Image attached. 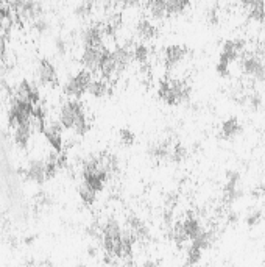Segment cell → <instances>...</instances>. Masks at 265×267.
Returning <instances> with one entry per match:
<instances>
[{
  "label": "cell",
  "instance_id": "cell-1",
  "mask_svg": "<svg viewBox=\"0 0 265 267\" xmlns=\"http://www.w3.org/2000/svg\"><path fill=\"white\" fill-rule=\"evenodd\" d=\"M60 125L64 128L75 131L77 135L83 136L89 131V121L84 113L83 105L77 99L66 102L60 111Z\"/></svg>",
  "mask_w": 265,
  "mask_h": 267
},
{
  "label": "cell",
  "instance_id": "cell-2",
  "mask_svg": "<svg viewBox=\"0 0 265 267\" xmlns=\"http://www.w3.org/2000/svg\"><path fill=\"white\" fill-rule=\"evenodd\" d=\"M159 99L167 105H180V103L187 102L190 97V86L184 80H166L159 85L158 89Z\"/></svg>",
  "mask_w": 265,
  "mask_h": 267
},
{
  "label": "cell",
  "instance_id": "cell-3",
  "mask_svg": "<svg viewBox=\"0 0 265 267\" xmlns=\"http://www.w3.org/2000/svg\"><path fill=\"white\" fill-rule=\"evenodd\" d=\"M240 59V69L247 77H251L257 81H265V68L262 64L261 55L257 52L253 53H242Z\"/></svg>",
  "mask_w": 265,
  "mask_h": 267
},
{
  "label": "cell",
  "instance_id": "cell-4",
  "mask_svg": "<svg viewBox=\"0 0 265 267\" xmlns=\"http://www.w3.org/2000/svg\"><path fill=\"white\" fill-rule=\"evenodd\" d=\"M91 80H92L91 72L83 71V72L77 73V75H73L67 83H66L64 94L69 95V97H73V99L82 97L84 92H87V88H89Z\"/></svg>",
  "mask_w": 265,
  "mask_h": 267
},
{
  "label": "cell",
  "instance_id": "cell-5",
  "mask_svg": "<svg viewBox=\"0 0 265 267\" xmlns=\"http://www.w3.org/2000/svg\"><path fill=\"white\" fill-rule=\"evenodd\" d=\"M245 47H247V42L244 39H228V41H225L222 52H220L218 63L225 64V66H230L242 53H244Z\"/></svg>",
  "mask_w": 265,
  "mask_h": 267
},
{
  "label": "cell",
  "instance_id": "cell-6",
  "mask_svg": "<svg viewBox=\"0 0 265 267\" xmlns=\"http://www.w3.org/2000/svg\"><path fill=\"white\" fill-rule=\"evenodd\" d=\"M108 50L105 47H84L82 55V64L87 72H99L103 58L106 56Z\"/></svg>",
  "mask_w": 265,
  "mask_h": 267
},
{
  "label": "cell",
  "instance_id": "cell-7",
  "mask_svg": "<svg viewBox=\"0 0 265 267\" xmlns=\"http://www.w3.org/2000/svg\"><path fill=\"white\" fill-rule=\"evenodd\" d=\"M189 55V50L184 46H168L164 50V64L167 69H175L176 66L181 64L186 56Z\"/></svg>",
  "mask_w": 265,
  "mask_h": 267
},
{
  "label": "cell",
  "instance_id": "cell-8",
  "mask_svg": "<svg viewBox=\"0 0 265 267\" xmlns=\"http://www.w3.org/2000/svg\"><path fill=\"white\" fill-rule=\"evenodd\" d=\"M39 81L46 86H56L58 85V73L55 66L51 64L49 59H42L38 68Z\"/></svg>",
  "mask_w": 265,
  "mask_h": 267
},
{
  "label": "cell",
  "instance_id": "cell-9",
  "mask_svg": "<svg viewBox=\"0 0 265 267\" xmlns=\"http://www.w3.org/2000/svg\"><path fill=\"white\" fill-rule=\"evenodd\" d=\"M242 130H244V127H242L237 117H228L220 127V136L225 141H232L240 135Z\"/></svg>",
  "mask_w": 265,
  "mask_h": 267
},
{
  "label": "cell",
  "instance_id": "cell-10",
  "mask_svg": "<svg viewBox=\"0 0 265 267\" xmlns=\"http://www.w3.org/2000/svg\"><path fill=\"white\" fill-rule=\"evenodd\" d=\"M44 135H46L47 141L51 144V147L55 148L56 152L63 150V131H61V125L58 124H47L42 127Z\"/></svg>",
  "mask_w": 265,
  "mask_h": 267
},
{
  "label": "cell",
  "instance_id": "cell-11",
  "mask_svg": "<svg viewBox=\"0 0 265 267\" xmlns=\"http://www.w3.org/2000/svg\"><path fill=\"white\" fill-rule=\"evenodd\" d=\"M103 41V28L92 25L87 27L83 33V46L84 47H103L101 46Z\"/></svg>",
  "mask_w": 265,
  "mask_h": 267
},
{
  "label": "cell",
  "instance_id": "cell-12",
  "mask_svg": "<svg viewBox=\"0 0 265 267\" xmlns=\"http://www.w3.org/2000/svg\"><path fill=\"white\" fill-rule=\"evenodd\" d=\"M16 97L30 102L32 105H39V91H38V88L33 86L32 83H28V81H22L20 86L17 88Z\"/></svg>",
  "mask_w": 265,
  "mask_h": 267
},
{
  "label": "cell",
  "instance_id": "cell-13",
  "mask_svg": "<svg viewBox=\"0 0 265 267\" xmlns=\"http://www.w3.org/2000/svg\"><path fill=\"white\" fill-rule=\"evenodd\" d=\"M14 130V142L20 148H27L28 147V141L32 136V124L30 122H24L19 124L16 127H13Z\"/></svg>",
  "mask_w": 265,
  "mask_h": 267
},
{
  "label": "cell",
  "instance_id": "cell-14",
  "mask_svg": "<svg viewBox=\"0 0 265 267\" xmlns=\"http://www.w3.org/2000/svg\"><path fill=\"white\" fill-rule=\"evenodd\" d=\"M25 175L28 180L36 181V183H42L47 178V170H46V162L42 161H32L28 164Z\"/></svg>",
  "mask_w": 265,
  "mask_h": 267
},
{
  "label": "cell",
  "instance_id": "cell-15",
  "mask_svg": "<svg viewBox=\"0 0 265 267\" xmlns=\"http://www.w3.org/2000/svg\"><path fill=\"white\" fill-rule=\"evenodd\" d=\"M170 148H172V144L168 142V141H158V142H153L149 147V155L156 160H168Z\"/></svg>",
  "mask_w": 265,
  "mask_h": 267
},
{
  "label": "cell",
  "instance_id": "cell-16",
  "mask_svg": "<svg viewBox=\"0 0 265 267\" xmlns=\"http://www.w3.org/2000/svg\"><path fill=\"white\" fill-rule=\"evenodd\" d=\"M136 32H137V36L144 41H150L153 39L154 36L158 35V30L154 27L149 19H141L137 22V27H136Z\"/></svg>",
  "mask_w": 265,
  "mask_h": 267
},
{
  "label": "cell",
  "instance_id": "cell-17",
  "mask_svg": "<svg viewBox=\"0 0 265 267\" xmlns=\"http://www.w3.org/2000/svg\"><path fill=\"white\" fill-rule=\"evenodd\" d=\"M181 227H182V230H184V233H186L187 239H192V241L203 231V228H201V225H200V220H198L197 217H194V216H189V217L181 224Z\"/></svg>",
  "mask_w": 265,
  "mask_h": 267
},
{
  "label": "cell",
  "instance_id": "cell-18",
  "mask_svg": "<svg viewBox=\"0 0 265 267\" xmlns=\"http://www.w3.org/2000/svg\"><path fill=\"white\" fill-rule=\"evenodd\" d=\"M190 0H166L167 16H178L189 8Z\"/></svg>",
  "mask_w": 265,
  "mask_h": 267
},
{
  "label": "cell",
  "instance_id": "cell-19",
  "mask_svg": "<svg viewBox=\"0 0 265 267\" xmlns=\"http://www.w3.org/2000/svg\"><path fill=\"white\" fill-rule=\"evenodd\" d=\"M87 92L94 97H105V95L109 92V86L106 83V80H101V78H92L89 88H87Z\"/></svg>",
  "mask_w": 265,
  "mask_h": 267
},
{
  "label": "cell",
  "instance_id": "cell-20",
  "mask_svg": "<svg viewBox=\"0 0 265 267\" xmlns=\"http://www.w3.org/2000/svg\"><path fill=\"white\" fill-rule=\"evenodd\" d=\"M131 55H132V59H136L139 64H147L150 59V50L144 44H137V46L131 50Z\"/></svg>",
  "mask_w": 265,
  "mask_h": 267
},
{
  "label": "cell",
  "instance_id": "cell-21",
  "mask_svg": "<svg viewBox=\"0 0 265 267\" xmlns=\"http://www.w3.org/2000/svg\"><path fill=\"white\" fill-rule=\"evenodd\" d=\"M187 148L184 147L182 144L176 142V144H172V148H170V155H168V160L173 161V162H182L184 160L187 158Z\"/></svg>",
  "mask_w": 265,
  "mask_h": 267
},
{
  "label": "cell",
  "instance_id": "cell-22",
  "mask_svg": "<svg viewBox=\"0 0 265 267\" xmlns=\"http://www.w3.org/2000/svg\"><path fill=\"white\" fill-rule=\"evenodd\" d=\"M94 8H95V0H84V2H82L77 6L75 14L80 18H87L92 14Z\"/></svg>",
  "mask_w": 265,
  "mask_h": 267
},
{
  "label": "cell",
  "instance_id": "cell-23",
  "mask_svg": "<svg viewBox=\"0 0 265 267\" xmlns=\"http://www.w3.org/2000/svg\"><path fill=\"white\" fill-rule=\"evenodd\" d=\"M201 253H203V250L200 247H197L195 244H192L190 249L187 250V264L195 266L201 259Z\"/></svg>",
  "mask_w": 265,
  "mask_h": 267
},
{
  "label": "cell",
  "instance_id": "cell-24",
  "mask_svg": "<svg viewBox=\"0 0 265 267\" xmlns=\"http://www.w3.org/2000/svg\"><path fill=\"white\" fill-rule=\"evenodd\" d=\"M80 197H82L84 203L91 205L95 200V197H97V192L92 191L91 188H87L86 184H82V188H80Z\"/></svg>",
  "mask_w": 265,
  "mask_h": 267
},
{
  "label": "cell",
  "instance_id": "cell-25",
  "mask_svg": "<svg viewBox=\"0 0 265 267\" xmlns=\"http://www.w3.org/2000/svg\"><path fill=\"white\" fill-rule=\"evenodd\" d=\"M119 139H120V142H122L123 145L130 147V145L134 144L136 136H134V133H132L130 128H122V130L119 131Z\"/></svg>",
  "mask_w": 265,
  "mask_h": 267
},
{
  "label": "cell",
  "instance_id": "cell-26",
  "mask_svg": "<svg viewBox=\"0 0 265 267\" xmlns=\"http://www.w3.org/2000/svg\"><path fill=\"white\" fill-rule=\"evenodd\" d=\"M262 219H264V213L261 211V210H254L253 213H249L248 216H247V219H245V222H247V225L248 227H257L262 222Z\"/></svg>",
  "mask_w": 265,
  "mask_h": 267
},
{
  "label": "cell",
  "instance_id": "cell-27",
  "mask_svg": "<svg viewBox=\"0 0 265 267\" xmlns=\"http://www.w3.org/2000/svg\"><path fill=\"white\" fill-rule=\"evenodd\" d=\"M262 97L261 94H251L249 97H247V105L249 107L251 111H259L262 108Z\"/></svg>",
  "mask_w": 265,
  "mask_h": 267
},
{
  "label": "cell",
  "instance_id": "cell-28",
  "mask_svg": "<svg viewBox=\"0 0 265 267\" xmlns=\"http://www.w3.org/2000/svg\"><path fill=\"white\" fill-rule=\"evenodd\" d=\"M49 22H47V19L46 18H42V16H39V18H34L33 19V28L36 30L38 33H46L47 30H49Z\"/></svg>",
  "mask_w": 265,
  "mask_h": 267
},
{
  "label": "cell",
  "instance_id": "cell-29",
  "mask_svg": "<svg viewBox=\"0 0 265 267\" xmlns=\"http://www.w3.org/2000/svg\"><path fill=\"white\" fill-rule=\"evenodd\" d=\"M208 20H209V24H212V25L218 24L220 16H218V11L215 8H212V10L208 11Z\"/></svg>",
  "mask_w": 265,
  "mask_h": 267
},
{
  "label": "cell",
  "instance_id": "cell-30",
  "mask_svg": "<svg viewBox=\"0 0 265 267\" xmlns=\"http://www.w3.org/2000/svg\"><path fill=\"white\" fill-rule=\"evenodd\" d=\"M55 46H56V50H58V53H60V55L66 53V49H67V46H66V41L63 38H58L55 41Z\"/></svg>",
  "mask_w": 265,
  "mask_h": 267
},
{
  "label": "cell",
  "instance_id": "cell-31",
  "mask_svg": "<svg viewBox=\"0 0 265 267\" xmlns=\"http://www.w3.org/2000/svg\"><path fill=\"white\" fill-rule=\"evenodd\" d=\"M264 194H265V186H264V184H259V186H256V188L251 191V196H253L254 198H261Z\"/></svg>",
  "mask_w": 265,
  "mask_h": 267
},
{
  "label": "cell",
  "instance_id": "cell-32",
  "mask_svg": "<svg viewBox=\"0 0 265 267\" xmlns=\"http://www.w3.org/2000/svg\"><path fill=\"white\" fill-rule=\"evenodd\" d=\"M228 222H230V224H237V222H239L237 213H230V214H228Z\"/></svg>",
  "mask_w": 265,
  "mask_h": 267
},
{
  "label": "cell",
  "instance_id": "cell-33",
  "mask_svg": "<svg viewBox=\"0 0 265 267\" xmlns=\"http://www.w3.org/2000/svg\"><path fill=\"white\" fill-rule=\"evenodd\" d=\"M237 2H239L242 6H247V8H249V6H251V5L256 2V0H237Z\"/></svg>",
  "mask_w": 265,
  "mask_h": 267
},
{
  "label": "cell",
  "instance_id": "cell-34",
  "mask_svg": "<svg viewBox=\"0 0 265 267\" xmlns=\"http://www.w3.org/2000/svg\"><path fill=\"white\" fill-rule=\"evenodd\" d=\"M144 267H159V266H158V263H154V261H147L144 264Z\"/></svg>",
  "mask_w": 265,
  "mask_h": 267
},
{
  "label": "cell",
  "instance_id": "cell-35",
  "mask_svg": "<svg viewBox=\"0 0 265 267\" xmlns=\"http://www.w3.org/2000/svg\"><path fill=\"white\" fill-rule=\"evenodd\" d=\"M261 59H262V64H264V68H265V52L261 55Z\"/></svg>",
  "mask_w": 265,
  "mask_h": 267
}]
</instances>
